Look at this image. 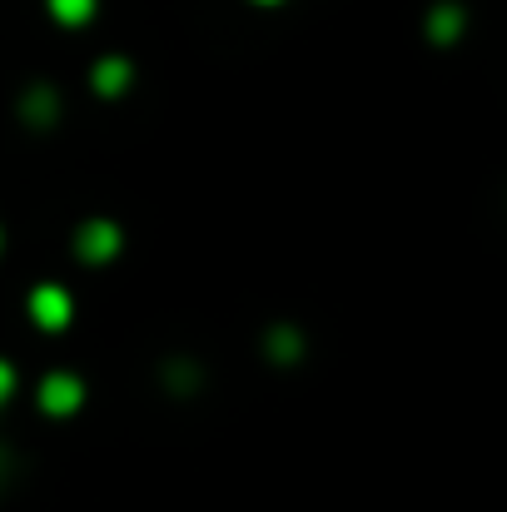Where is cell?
I'll list each match as a JSON object with an SVG mask.
<instances>
[{
  "instance_id": "1",
  "label": "cell",
  "mask_w": 507,
  "mask_h": 512,
  "mask_svg": "<svg viewBox=\"0 0 507 512\" xmlns=\"http://www.w3.org/2000/svg\"><path fill=\"white\" fill-rule=\"evenodd\" d=\"M25 309H30V324L45 329V334H60V329H70V319H75V299H70L60 284H35L30 299H25Z\"/></svg>"
},
{
  "instance_id": "2",
  "label": "cell",
  "mask_w": 507,
  "mask_h": 512,
  "mask_svg": "<svg viewBox=\"0 0 507 512\" xmlns=\"http://www.w3.org/2000/svg\"><path fill=\"white\" fill-rule=\"evenodd\" d=\"M35 398H40V408L50 418H70L80 408V398H85V383L75 373H45L40 388H35Z\"/></svg>"
},
{
  "instance_id": "3",
  "label": "cell",
  "mask_w": 507,
  "mask_h": 512,
  "mask_svg": "<svg viewBox=\"0 0 507 512\" xmlns=\"http://www.w3.org/2000/svg\"><path fill=\"white\" fill-rule=\"evenodd\" d=\"M75 249H80L85 264H105V259L120 249V234H115V224H85V229L75 234Z\"/></svg>"
},
{
  "instance_id": "4",
  "label": "cell",
  "mask_w": 507,
  "mask_h": 512,
  "mask_svg": "<svg viewBox=\"0 0 507 512\" xmlns=\"http://www.w3.org/2000/svg\"><path fill=\"white\" fill-rule=\"evenodd\" d=\"M95 5H100V0H45V10H50L60 25H70V30H75V25H90V20H95Z\"/></svg>"
},
{
  "instance_id": "5",
  "label": "cell",
  "mask_w": 507,
  "mask_h": 512,
  "mask_svg": "<svg viewBox=\"0 0 507 512\" xmlns=\"http://www.w3.org/2000/svg\"><path fill=\"white\" fill-rule=\"evenodd\" d=\"M125 80H130V65H125V60H100V65H95V85H100V95H120Z\"/></svg>"
},
{
  "instance_id": "6",
  "label": "cell",
  "mask_w": 507,
  "mask_h": 512,
  "mask_svg": "<svg viewBox=\"0 0 507 512\" xmlns=\"http://www.w3.org/2000/svg\"><path fill=\"white\" fill-rule=\"evenodd\" d=\"M10 393H15V368H10V363L0 358V403H5Z\"/></svg>"
},
{
  "instance_id": "7",
  "label": "cell",
  "mask_w": 507,
  "mask_h": 512,
  "mask_svg": "<svg viewBox=\"0 0 507 512\" xmlns=\"http://www.w3.org/2000/svg\"><path fill=\"white\" fill-rule=\"evenodd\" d=\"M259 5H279V0H259Z\"/></svg>"
}]
</instances>
